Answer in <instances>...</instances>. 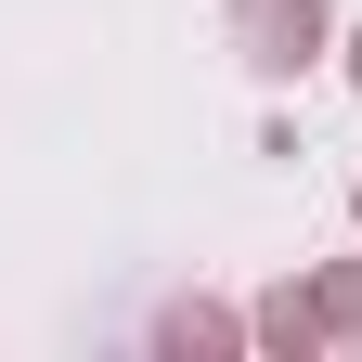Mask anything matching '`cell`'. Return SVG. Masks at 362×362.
<instances>
[{
  "mask_svg": "<svg viewBox=\"0 0 362 362\" xmlns=\"http://www.w3.org/2000/svg\"><path fill=\"white\" fill-rule=\"evenodd\" d=\"M233 52L246 78H310L337 52V0H233Z\"/></svg>",
  "mask_w": 362,
  "mask_h": 362,
  "instance_id": "cell-1",
  "label": "cell"
},
{
  "mask_svg": "<svg viewBox=\"0 0 362 362\" xmlns=\"http://www.w3.org/2000/svg\"><path fill=\"white\" fill-rule=\"evenodd\" d=\"M349 233H362V181H349Z\"/></svg>",
  "mask_w": 362,
  "mask_h": 362,
  "instance_id": "cell-6",
  "label": "cell"
},
{
  "mask_svg": "<svg viewBox=\"0 0 362 362\" xmlns=\"http://www.w3.org/2000/svg\"><path fill=\"white\" fill-rule=\"evenodd\" d=\"M246 324H259V349H272V362H310V349H337V324H324V298H310V285H272Z\"/></svg>",
  "mask_w": 362,
  "mask_h": 362,
  "instance_id": "cell-3",
  "label": "cell"
},
{
  "mask_svg": "<svg viewBox=\"0 0 362 362\" xmlns=\"http://www.w3.org/2000/svg\"><path fill=\"white\" fill-rule=\"evenodd\" d=\"M337 52H349V90H362V26H349V39H337Z\"/></svg>",
  "mask_w": 362,
  "mask_h": 362,
  "instance_id": "cell-5",
  "label": "cell"
},
{
  "mask_svg": "<svg viewBox=\"0 0 362 362\" xmlns=\"http://www.w3.org/2000/svg\"><path fill=\"white\" fill-rule=\"evenodd\" d=\"M156 349H168V362H233V349H259V324L220 310V298H168V310H156Z\"/></svg>",
  "mask_w": 362,
  "mask_h": 362,
  "instance_id": "cell-2",
  "label": "cell"
},
{
  "mask_svg": "<svg viewBox=\"0 0 362 362\" xmlns=\"http://www.w3.org/2000/svg\"><path fill=\"white\" fill-rule=\"evenodd\" d=\"M310 298H324L337 337H362V259H324V272H310Z\"/></svg>",
  "mask_w": 362,
  "mask_h": 362,
  "instance_id": "cell-4",
  "label": "cell"
}]
</instances>
